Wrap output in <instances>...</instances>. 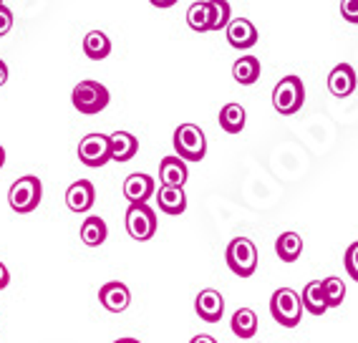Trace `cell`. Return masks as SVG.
<instances>
[{"instance_id":"7","label":"cell","mask_w":358,"mask_h":343,"mask_svg":"<svg viewBox=\"0 0 358 343\" xmlns=\"http://www.w3.org/2000/svg\"><path fill=\"white\" fill-rule=\"evenodd\" d=\"M127 232L139 242L152 240L154 232H157V212L149 204H129Z\"/></svg>"},{"instance_id":"4","label":"cell","mask_w":358,"mask_h":343,"mask_svg":"<svg viewBox=\"0 0 358 343\" xmlns=\"http://www.w3.org/2000/svg\"><path fill=\"white\" fill-rule=\"evenodd\" d=\"M224 260H227V267H230L235 275L250 278V275H255V270H257V245L250 240V237H235V240L227 245Z\"/></svg>"},{"instance_id":"22","label":"cell","mask_w":358,"mask_h":343,"mask_svg":"<svg viewBox=\"0 0 358 343\" xmlns=\"http://www.w3.org/2000/svg\"><path fill=\"white\" fill-rule=\"evenodd\" d=\"M83 53H86L91 61H103V58L111 53L109 36L101 31H89L86 33V38H83Z\"/></svg>"},{"instance_id":"26","label":"cell","mask_w":358,"mask_h":343,"mask_svg":"<svg viewBox=\"0 0 358 343\" xmlns=\"http://www.w3.org/2000/svg\"><path fill=\"white\" fill-rule=\"evenodd\" d=\"M210 8H212L210 31H224V28L230 26V20H232L230 3H227V0H210Z\"/></svg>"},{"instance_id":"3","label":"cell","mask_w":358,"mask_h":343,"mask_svg":"<svg viewBox=\"0 0 358 343\" xmlns=\"http://www.w3.org/2000/svg\"><path fill=\"white\" fill-rule=\"evenodd\" d=\"M174 152L185 162H202L207 154V136L197 124H179L174 129Z\"/></svg>"},{"instance_id":"9","label":"cell","mask_w":358,"mask_h":343,"mask_svg":"<svg viewBox=\"0 0 358 343\" xmlns=\"http://www.w3.org/2000/svg\"><path fill=\"white\" fill-rule=\"evenodd\" d=\"M194 311L202 321L207 323H220V318L224 316V298L222 293L215 290V288H205V290L197 293L194 298Z\"/></svg>"},{"instance_id":"2","label":"cell","mask_w":358,"mask_h":343,"mask_svg":"<svg viewBox=\"0 0 358 343\" xmlns=\"http://www.w3.org/2000/svg\"><path fill=\"white\" fill-rule=\"evenodd\" d=\"M41 197H43V185H41L38 177L33 174H26V177L15 179L10 185V192H8V204L10 210L18 212V215H28L41 204Z\"/></svg>"},{"instance_id":"37","label":"cell","mask_w":358,"mask_h":343,"mask_svg":"<svg viewBox=\"0 0 358 343\" xmlns=\"http://www.w3.org/2000/svg\"><path fill=\"white\" fill-rule=\"evenodd\" d=\"M0 6H3V0H0Z\"/></svg>"},{"instance_id":"20","label":"cell","mask_w":358,"mask_h":343,"mask_svg":"<svg viewBox=\"0 0 358 343\" xmlns=\"http://www.w3.org/2000/svg\"><path fill=\"white\" fill-rule=\"evenodd\" d=\"M275 253L282 262H295L303 255V237L298 232H293V230L282 232L275 240Z\"/></svg>"},{"instance_id":"11","label":"cell","mask_w":358,"mask_h":343,"mask_svg":"<svg viewBox=\"0 0 358 343\" xmlns=\"http://www.w3.org/2000/svg\"><path fill=\"white\" fill-rule=\"evenodd\" d=\"M154 195H157V185L149 174L136 172V174H129L124 179V197L129 200V204H147Z\"/></svg>"},{"instance_id":"21","label":"cell","mask_w":358,"mask_h":343,"mask_svg":"<svg viewBox=\"0 0 358 343\" xmlns=\"http://www.w3.org/2000/svg\"><path fill=\"white\" fill-rule=\"evenodd\" d=\"M232 333L237 338H252L257 333V313L252 308H237L232 313Z\"/></svg>"},{"instance_id":"33","label":"cell","mask_w":358,"mask_h":343,"mask_svg":"<svg viewBox=\"0 0 358 343\" xmlns=\"http://www.w3.org/2000/svg\"><path fill=\"white\" fill-rule=\"evenodd\" d=\"M154 8H172L174 3H179V0H149Z\"/></svg>"},{"instance_id":"15","label":"cell","mask_w":358,"mask_h":343,"mask_svg":"<svg viewBox=\"0 0 358 343\" xmlns=\"http://www.w3.org/2000/svg\"><path fill=\"white\" fill-rule=\"evenodd\" d=\"M187 177H189V169H187V162L174 157H164L159 162V182L164 187H185Z\"/></svg>"},{"instance_id":"25","label":"cell","mask_w":358,"mask_h":343,"mask_svg":"<svg viewBox=\"0 0 358 343\" xmlns=\"http://www.w3.org/2000/svg\"><path fill=\"white\" fill-rule=\"evenodd\" d=\"M187 26L197 33H207L212 26V8L210 0L207 3H192L189 10H187Z\"/></svg>"},{"instance_id":"31","label":"cell","mask_w":358,"mask_h":343,"mask_svg":"<svg viewBox=\"0 0 358 343\" xmlns=\"http://www.w3.org/2000/svg\"><path fill=\"white\" fill-rule=\"evenodd\" d=\"M8 283H10V273H8L6 262H0V290H6Z\"/></svg>"},{"instance_id":"6","label":"cell","mask_w":358,"mask_h":343,"mask_svg":"<svg viewBox=\"0 0 358 343\" xmlns=\"http://www.w3.org/2000/svg\"><path fill=\"white\" fill-rule=\"evenodd\" d=\"M303 102H306V86L298 76H285L280 78L275 89H273V106L278 114L290 116L295 111H301Z\"/></svg>"},{"instance_id":"30","label":"cell","mask_w":358,"mask_h":343,"mask_svg":"<svg viewBox=\"0 0 358 343\" xmlns=\"http://www.w3.org/2000/svg\"><path fill=\"white\" fill-rule=\"evenodd\" d=\"M10 28H13V13H10V8L0 6V38H3Z\"/></svg>"},{"instance_id":"29","label":"cell","mask_w":358,"mask_h":343,"mask_svg":"<svg viewBox=\"0 0 358 343\" xmlns=\"http://www.w3.org/2000/svg\"><path fill=\"white\" fill-rule=\"evenodd\" d=\"M341 15L348 23H358V0H341Z\"/></svg>"},{"instance_id":"14","label":"cell","mask_w":358,"mask_h":343,"mask_svg":"<svg viewBox=\"0 0 358 343\" xmlns=\"http://www.w3.org/2000/svg\"><path fill=\"white\" fill-rule=\"evenodd\" d=\"M328 91L336 99H345L356 91V71L351 64H338L328 74Z\"/></svg>"},{"instance_id":"5","label":"cell","mask_w":358,"mask_h":343,"mask_svg":"<svg viewBox=\"0 0 358 343\" xmlns=\"http://www.w3.org/2000/svg\"><path fill=\"white\" fill-rule=\"evenodd\" d=\"M71 104L76 106L81 114H99L109 106V89L99 81H81L76 89L71 91Z\"/></svg>"},{"instance_id":"19","label":"cell","mask_w":358,"mask_h":343,"mask_svg":"<svg viewBox=\"0 0 358 343\" xmlns=\"http://www.w3.org/2000/svg\"><path fill=\"white\" fill-rule=\"evenodd\" d=\"M301 300H303V308L308 313H313V316H323L328 311V303H326V293H323V280H310L301 293Z\"/></svg>"},{"instance_id":"1","label":"cell","mask_w":358,"mask_h":343,"mask_svg":"<svg viewBox=\"0 0 358 343\" xmlns=\"http://www.w3.org/2000/svg\"><path fill=\"white\" fill-rule=\"evenodd\" d=\"M303 300L301 293H295L293 288H278L270 295V313L275 318V323L285 326V328H295L303 318Z\"/></svg>"},{"instance_id":"28","label":"cell","mask_w":358,"mask_h":343,"mask_svg":"<svg viewBox=\"0 0 358 343\" xmlns=\"http://www.w3.org/2000/svg\"><path fill=\"white\" fill-rule=\"evenodd\" d=\"M343 265H345V273L351 275V280L358 283V242L348 245V250L343 255Z\"/></svg>"},{"instance_id":"8","label":"cell","mask_w":358,"mask_h":343,"mask_svg":"<svg viewBox=\"0 0 358 343\" xmlns=\"http://www.w3.org/2000/svg\"><path fill=\"white\" fill-rule=\"evenodd\" d=\"M78 159L86 167H103L111 162V146L106 134H86L78 141Z\"/></svg>"},{"instance_id":"18","label":"cell","mask_w":358,"mask_h":343,"mask_svg":"<svg viewBox=\"0 0 358 343\" xmlns=\"http://www.w3.org/2000/svg\"><path fill=\"white\" fill-rule=\"evenodd\" d=\"M81 242L83 245H89V248H99V245H103L106 242V237H109V227H106V223H103L99 215H91L83 220L81 225Z\"/></svg>"},{"instance_id":"16","label":"cell","mask_w":358,"mask_h":343,"mask_svg":"<svg viewBox=\"0 0 358 343\" xmlns=\"http://www.w3.org/2000/svg\"><path fill=\"white\" fill-rule=\"evenodd\" d=\"M109 146H111V159L114 162H129L139 152V139L129 132H114L109 134Z\"/></svg>"},{"instance_id":"27","label":"cell","mask_w":358,"mask_h":343,"mask_svg":"<svg viewBox=\"0 0 358 343\" xmlns=\"http://www.w3.org/2000/svg\"><path fill=\"white\" fill-rule=\"evenodd\" d=\"M323 293H326L328 308H338L345 298V283L341 278H336V275H331V278L323 280Z\"/></svg>"},{"instance_id":"17","label":"cell","mask_w":358,"mask_h":343,"mask_svg":"<svg viewBox=\"0 0 358 343\" xmlns=\"http://www.w3.org/2000/svg\"><path fill=\"white\" fill-rule=\"evenodd\" d=\"M157 204L164 215H182L187 210V195L182 187H159L157 192Z\"/></svg>"},{"instance_id":"24","label":"cell","mask_w":358,"mask_h":343,"mask_svg":"<svg viewBox=\"0 0 358 343\" xmlns=\"http://www.w3.org/2000/svg\"><path fill=\"white\" fill-rule=\"evenodd\" d=\"M232 76L243 86H252L260 78V61L255 56H240L232 66Z\"/></svg>"},{"instance_id":"34","label":"cell","mask_w":358,"mask_h":343,"mask_svg":"<svg viewBox=\"0 0 358 343\" xmlns=\"http://www.w3.org/2000/svg\"><path fill=\"white\" fill-rule=\"evenodd\" d=\"M189 343H217L212 336H207V333H199V336H194Z\"/></svg>"},{"instance_id":"13","label":"cell","mask_w":358,"mask_h":343,"mask_svg":"<svg viewBox=\"0 0 358 343\" xmlns=\"http://www.w3.org/2000/svg\"><path fill=\"white\" fill-rule=\"evenodd\" d=\"M94 200H96V190L89 179H78L66 190V204L71 212H89L94 207Z\"/></svg>"},{"instance_id":"10","label":"cell","mask_w":358,"mask_h":343,"mask_svg":"<svg viewBox=\"0 0 358 343\" xmlns=\"http://www.w3.org/2000/svg\"><path fill=\"white\" fill-rule=\"evenodd\" d=\"M99 300L109 313H124L131 303V293L122 280H109L99 288Z\"/></svg>"},{"instance_id":"12","label":"cell","mask_w":358,"mask_h":343,"mask_svg":"<svg viewBox=\"0 0 358 343\" xmlns=\"http://www.w3.org/2000/svg\"><path fill=\"white\" fill-rule=\"evenodd\" d=\"M224 33H227V43L237 51H248L257 43V31L248 18H232Z\"/></svg>"},{"instance_id":"36","label":"cell","mask_w":358,"mask_h":343,"mask_svg":"<svg viewBox=\"0 0 358 343\" xmlns=\"http://www.w3.org/2000/svg\"><path fill=\"white\" fill-rule=\"evenodd\" d=\"M3 164H6V149L0 146V169H3Z\"/></svg>"},{"instance_id":"32","label":"cell","mask_w":358,"mask_h":343,"mask_svg":"<svg viewBox=\"0 0 358 343\" xmlns=\"http://www.w3.org/2000/svg\"><path fill=\"white\" fill-rule=\"evenodd\" d=\"M6 81H8V64L0 58V86H6Z\"/></svg>"},{"instance_id":"35","label":"cell","mask_w":358,"mask_h":343,"mask_svg":"<svg viewBox=\"0 0 358 343\" xmlns=\"http://www.w3.org/2000/svg\"><path fill=\"white\" fill-rule=\"evenodd\" d=\"M114 343H141L139 338H116Z\"/></svg>"},{"instance_id":"23","label":"cell","mask_w":358,"mask_h":343,"mask_svg":"<svg viewBox=\"0 0 358 343\" xmlns=\"http://www.w3.org/2000/svg\"><path fill=\"white\" fill-rule=\"evenodd\" d=\"M245 121H248V114L240 104H224L220 108V127L227 134H240L245 129Z\"/></svg>"}]
</instances>
